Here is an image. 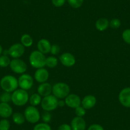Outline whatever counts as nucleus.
Returning a JSON list of instances; mask_svg holds the SVG:
<instances>
[{
  "instance_id": "f257e3e1",
  "label": "nucleus",
  "mask_w": 130,
  "mask_h": 130,
  "mask_svg": "<svg viewBox=\"0 0 130 130\" xmlns=\"http://www.w3.org/2000/svg\"><path fill=\"white\" fill-rule=\"evenodd\" d=\"M0 86L5 92H12L19 87L18 80L10 75H5L0 80Z\"/></svg>"
},
{
  "instance_id": "f03ea898",
  "label": "nucleus",
  "mask_w": 130,
  "mask_h": 130,
  "mask_svg": "<svg viewBox=\"0 0 130 130\" xmlns=\"http://www.w3.org/2000/svg\"><path fill=\"white\" fill-rule=\"evenodd\" d=\"M29 96L26 90L17 89L13 91L12 94V102L15 105L22 107L29 102Z\"/></svg>"
},
{
  "instance_id": "7ed1b4c3",
  "label": "nucleus",
  "mask_w": 130,
  "mask_h": 130,
  "mask_svg": "<svg viewBox=\"0 0 130 130\" xmlns=\"http://www.w3.org/2000/svg\"><path fill=\"white\" fill-rule=\"evenodd\" d=\"M29 60L31 67L37 69L43 68L45 66V56L38 51H32L30 54Z\"/></svg>"
},
{
  "instance_id": "20e7f679",
  "label": "nucleus",
  "mask_w": 130,
  "mask_h": 130,
  "mask_svg": "<svg viewBox=\"0 0 130 130\" xmlns=\"http://www.w3.org/2000/svg\"><path fill=\"white\" fill-rule=\"evenodd\" d=\"M70 88L67 84L58 82L52 86V93L57 99H63L70 94Z\"/></svg>"
},
{
  "instance_id": "39448f33",
  "label": "nucleus",
  "mask_w": 130,
  "mask_h": 130,
  "mask_svg": "<svg viewBox=\"0 0 130 130\" xmlns=\"http://www.w3.org/2000/svg\"><path fill=\"white\" fill-rule=\"evenodd\" d=\"M41 106L43 110L51 112L54 110L58 107V100L54 95H48L42 99Z\"/></svg>"
},
{
  "instance_id": "423d86ee",
  "label": "nucleus",
  "mask_w": 130,
  "mask_h": 130,
  "mask_svg": "<svg viewBox=\"0 0 130 130\" xmlns=\"http://www.w3.org/2000/svg\"><path fill=\"white\" fill-rule=\"evenodd\" d=\"M24 116L27 122L31 124L38 122L40 119V113L38 110L34 106H29L25 109Z\"/></svg>"
},
{
  "instance_id": "0eeeda50",
  "label": "nucleus",
  "mask_w": 130,
  "mask_h": 130,
  "mask_svg": "<svg viewBox=\"0 0 130 130\" xmlns=\"http://www.w3.org/2000/svg\"><path fill=\"white\" fill-rule=\"evenodd\" d=\"M10 68L12 72L17 74H23L27 70V64L20 59H13L10 64Z\"/></svg>"
},
{
  "instance_id": "6e6552de",
  "label": "nucleus",
  "mask_w": 130,
  "mask_h": 130,
  "mask_svg": "<svg viewBox=\"0 0 130 130\" xmlns=\"http://www.w3.org/2000/svg\"><path fill=\"white\" fill-rule=\"evenodd\" d=\"M18 83L21 89L27 91L32 87L34 84V79L30 75L23 73L19 78Z\"/></svg>"
},
{
  "instance_id": "1a4fd4ad",
  "label": "nucleus",
  "mask_w": 130,
  "mask_h": 130,
  "mask_svg": "<svg viewBox=\"0 0 130 130\" xmlns=\"http://www.w3.org/2000/svg\"><path fill=\"white\" fill-rule=\"evenodd\" d=\"M24 52L25 47L19 43L12 45L7 51V54L13 59H18L22 57Z\"/></svg>"
},
{
  "instance_id": "9d476101",
  "label": "nucleus",
  "mask_w": 130,
  "mask_h": 130,
  "mask_svg": "<svg viewBox=\"0 0 130 130\" xmlns=\"http://www.w3.org/2000/svg\"><path fill=\"white\" fill-rule=\"evenodd\" d=\"M120 103L126 108H130V87H126L121 91L119 94Z\"/></svg>"
},
{
  "instance_id": "9b49d317",
  "label": "nucleus",
  "mask_w": 130,
  "mask_h": 130,
  "mask_svg": "<svg viewBox=\"0 0 130 130\" xmlns=\"http://www.w3.org/2000/svg\"><path fill=\"white\" fill-rule=\"evenodd\" d=\"M64 102L68 107L75 109L76 108L80 106L82 100L78 95L75 94H70L65 98Z\"/></svg>"
},
{
  "instance_id": "f8f14e48",
  "label": "nucleus",
  "mask_w": 130,
  "mask_h": 130,
  "mask_svg": "<svg viewBox=\"0 0 130 130\" xmlns=\"http://www.w3.org/2000/svg\"><path fill=\"white\" fill-rule=\"evenodd\" d=\"M59 60L61 64L66 67H72L76 63L75 56L69 52H65L62 54L59 57Z\"/></svg>"
},
{
  "instance_id": "ddd939ff",
  "label": "nucleus",
  "mask_w": 130,
  "mask_h": 130,
  "mask_svg": "<svg viewBox=\"0 0 130 130\" xmlns=\"http://www.w3.org/2000/svg\"><path fill=\"white\" fill-rule=\"evenodd\" d=\"M49 78V73L45 68H42L37 69L35 73V79L38 83H44L48 80Z\"/></svg>"
},
{
  "instance_id": "4468645a",
  "label": "nucleus",
  "mask_w": 130,
  "mask_h": 130,
  "mask_svg": "<svg viewBox=\"0 0 130 130\" xmlns=\"http://www.w3.org/2000/svg\"><path fill=\"white\" fill-rule=\"evenodd\" d=\"M72 130H86V122L83 117H75L72 119L71 122Z\"/></svg>"
},
{
  "instance_id": "2eb2a0df",
  "label": "nucleus",
  "mask_w": 130,
  "mask_h": 130,
  "mask_svg": "<svg viewBox=\"0 0 130 130\" xmlns=\"http://www.w3.org/2000/svg\"><path fill=\"white\" fill-rule=\"evenodd\" d=\"M51 45H52L48 40L43 38L38 41L37 43V48H38V51L42 52L43 54H45L51 52Z\"/></svg>"
},
{
  "instance_id": "dca6fc26",
  "label": "nucleus",
  "mask_w": 130,
  "mask_h": 130,
  "mask_svg": "<svg viewBox=\"0 0 130 130\" xmlns=\"http://www.w3.org/2000/svg\"><path fill=\"white\" fill-rule=\"evenodd\" d=\"M13 113V109L8 103H0V117L6 119L10 117Z\"/></svg>"
},
{
  "instance_id": "f3484780",
  "label": "nucleus",
  "mask_w": 130,
  "mask_h": 130,
  "mask_svg": "<svg viewBox=\"0 0 130 130\" xmlns=\"http://www.w3.org/2000/svg\"><path fill=\"white\" fill-rule=\"evenodd\" d=\"M82 107L85 109H91L96 104V98L93 95H87L83 98L81 102Z\"/></svg>"
},
{
  "instance_id": "a211bd4d",
  "label": "nucleus",
  "mask_w": 130,
  "mask_h": 130,
  "mask_svg": "<svg viewBox=\"0 0 130 130\" xmlns=\"http://www.w3.org/2000/svg\"><path fill=\"white\" fill-rule=\"evenodd\" d=\"M37 91L41 96L45 97V96L51 94V93L52 92V86H51V84L44 82V83L41 84L38 86Z\"/></svg>"
},
{
  "instance_id": "6ab92c4d",
  "label": "nucleus",
  "mask_w": 130,
  "mask_h": 130,
  "mask_svg": "<svg viewBox=\"0 0 130 130\" xmlns=\"http://www.w3.org/2000/svg\"><path fill=\"white\" fill-rule=\"evenodd\" d=\"M95 26L99 31H104L109 26V21L106 18H100L96 21Z\"/></svg>"
},
{
  "instance_id": "aec40b11",
  "label": "nucleus",
  "mask_w": 130,
  "mask_h": 130,
  "mask_svg": "<svg viewBox=\"0 0 130 130\" xmlns=\"http://www.w3.org/2000/svg\"><path fill=\"white\" fill-rule=\"evenodd\" d=\"M12 119H13V122L17 125H22L24 123L25 118L24 115L22 114L21 112H15L12 115Z\"/></svg>"
},
{
  "instance_id": "412c9836",
  "label": "nucleus",
  "mask_w": 130,
  "mask_h": 130,
  "mask_svg": "<svg viewBox=\"0 0 130 130\" xmlns=\"http://www.w3.org/2000/svg\"><path fill=\"white\" fill-rule=\"evenodd\" d=\"M21 44L25 47H31L33 43V40L32 37L28 34H24L21 38Z\"/></svg>"
},
{
  "instance_id": "4be33fe9",
  "label": "nucleus",
  "mask_w": 130,
  "mask_h": 130,
  "mask_svg": "<svg viewBox=\"0 0 130 130\" xmlns=\"http://www.w3.org/2000/svg\"><path fill=\"white\" fill-rule=\"evenodd\" d=\"M42 100V96L38 93L32 94L29 97V102L31 105L34 106V107L40 104Z\"/></svg>"
},
{
  "instance_id": "5701e85b",
  "label": "nucleus",
  "mask_w": 130,
  "mask_h": 130,
  "mask_svg": "<svg viewBox=\"0 0 130 130\" xmlns=\"http://www.w3.org/2000/svg\"><path fill=\"white\" fill-rule=\"evenodd\" d=\"M58 64V60L54 56H49L45 60V66L50 68H53Z\"/></svg>"
},
{
  "instance_id": "b1692460",
  "label": "nucleus",
  "mask_w": 130,
  "mask_h": 130,
  "mask_svg": "<svg viewBox=\"0 0 130 130\" xmlns=\"http://www.w3.org/2000/svg\"><path fill=\"white\" fill-rule=\"evenodd\" d=\"M11 60L7 55L0 56V67L2 68H6L10 66Z\"/></svg>"
},
{
  "instance_id": "393cba45",
  "label": "nucleus",
  "mask_w": 130,
  "mask_h": 130,
  "mask_svg": "<svg viewBox=\"0 0 130 130\" xmlns=\"http://www.w3.org/2000/svg\"><path fill=\"white\" fill-rule=\"evenodd\" d=\"M0 101L3 103H8L9 102L12 101V94L10 92H5L0 95Z\"/></svg>"
},
{
  "instance_id": "a878e982",
  "label": "nucleus",
  "mask_w": 130,
  "mask_h": 130,
  "mask_svg": "<svg viewBox=\"0 0 130 130\" xmlns=\"http://www.w3.org/2000/svg\"><path fill=\"white\" fill-rule=\"evenodd\" d=\"M70 5L73 8H78L82 5L84 0H67Z\"/></svg>"
},
{
  "instance_id": "bb28decb",
  "label": "nucleus",
  "mask_w": 130,
  "mask_h": 130,
  "mask_svg": "<svg viewBox=\"0 0 130 130\" xmlns=\"http://www.w3.org/2000/svg\"><path fill=\"white\" fill-rule=\"evenodd\" d=\"M33 130H52V129L47 123L42 122V123L37 124L34 127Z\"/></svg>"
},
{
  "instance_id": "cd10ccee",
  "label": "nucleus",
  "mask_w": 130,
  "mask_h": 130,
  "mask_svg": "<svg viewBox=\"0 0 130 130\" xmlns=\"http://www.w3.org/2000/svg\"><path fill=\"white\" fill-rule=\"evenodd\" d=\"M10 127V123L6 119L0 121V130H9Z\"/></svg>"
},
{
  "instance_id": "c85d7f7f",
  "label": "nucleus",
  "mask_w": 130,
  "mask_h": 130,
  "mask_svg": "<svg viewBox=\"0 0 130 130\" xmlns=\"http://www.w3.org/2000/svg\"><path fill=\"white\" fill-rule=\"evenodd\" d=\"M122 38L126 43L130 45V29H126L122 32Z\"/></svg>"
},
{
  "instance_id": "c756f323",
  "label": "nucleus",
  "mask_w": 130,
  "mask_h": 130,
  "mask_svg": "<svg viewBox=\"0 0 130 130\" xmlns=\"http://www.w3.org/2000/svg\"><path fill=\"white\" fill-rule=\"evenodd\" d=\"M121 25V21L118 19H113L109 22V26H110V27H112V29H118L119 27H120Z\"/></svg>"
},
{
  "instance_id": "7c9ffc66",
  "label": "nucleus",
  "mask_w": 130,
  "mask_h": 130,
  "mask_svg": "<svg viewBox=\"0 0 130 130\" xmlns=\"http://www.w3.org/2000/svg\"><path fill=\"white\" fill-rule=\"evenodd\" d=\"M42 117L43 122L48 124V122H50L51 121V119H52V115H51V113L49 112L45 111V112H44L42 113Z\"/></svg>"
},
{
  "instance_id": "2f4dec72",
  "label": "nucleus",
  "mask_w": 130,
  "mask_h": 130,
  "mask_svg": "<svg viewBox=\"0 0 130 130\" xmlns=\"http://www.w3.org/2000/svg\"><path fill=\"white\" fill-rule=\"evenodd\" d=\"M86 109L83 107L79 106L77 108H75V114L77 117H82L86 115Z\"/></svg>"
},
{
  "instance_id": "473e14b6",
  "label": "nucleus",
  "mask_w": 130,
  "mask_h": 130,
  "mask_svg": "<svg viewBox=\"0 0 130 130\" xmlns=\"http://www.w3.org/2000/svg\"><path fill=\"white\" fill-rule=\"evenodd\" d=\"M60 52V47L57 44H53L51 45V53L53 55H57Z\"/></svg>"
},
{
  "instance_id": "72a5a7b5",
  "label": "nucleus",
  "mask_w": 130,
  "mask_h": 130,
  "mask_svg": "<svg viewBox=\"0 0 130 130\" xmlns=\"http://www.w3.org/2000/svg\"><path fill=\"white\" fill-rule=\"evenodd\" d=\"M66 0H52V4L56 7H61L64 5Z\"/></svg>"
},
{
  "instance_id": "f704fd0d",
  "label": "nucleus",
  "mask_w": 130,
  "mask_h": 130,
  "mask_svg": "<svg viewBox=\"0 0 130 130\" xmlns=\"http://www.w3.org/2000/svg\"><path fill=\"white\" fill-rule=\"evenodd\" d=\"M87 130H104V129L98 124H93L88 127Z\"/></svg>"
},
{
  "instance_id": "c9c22d12",
  "label": "nucleus",
  "mask_w": 130,
  "mask_h": 130,
  "mask_svg": "<svg viewBox=\"0 0 130 130\" xmlns=\"http://www.w3.org/2000/svg\"><path fill=\"white\" fill-rule=\"evenodd\" d=\"M57 130H72L70 125L68 124H62L58 127Z\"/></svg>"
},
{
  "instance_id": "e433bc0d",
  "label": "nucleus",
  "mask_w": 130,
  "mask_h": 130,
  "mask_svg": "<svg viewBox=\"0 0 130 130\" xmlns=\"http://www.w3.org/2000/svg\"><path fill=\"white\" fill-rule=\"evenodd\" d=\"M66 105L65 103V102L63 100H61V101H58V107H62Z\"/></svg>"
},
{
  "instance_id": "4c0bfd02",
  "label": "nucleus",
  "mask_w": 130,
  "mask_h": 130,
  "mask_svg": "<svg viewBox=\"0 0 130 130\" xmlns=\"http://www.w3.org/2000/svg\"><path fill=\"white\" fill-rule=\"evenodd\" d=\"M2 53H3V47H2V46L0 45V56L2 55Z\"/></svg>"
}]
</instances>
